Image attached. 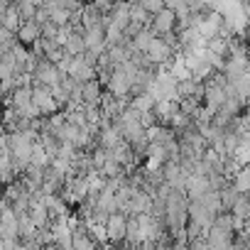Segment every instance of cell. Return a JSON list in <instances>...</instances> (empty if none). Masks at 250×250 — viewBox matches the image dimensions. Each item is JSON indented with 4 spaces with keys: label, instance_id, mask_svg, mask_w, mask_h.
Listing matches in <instances>:
<instances>
[{
    "label": "cell",
    "instance_id": "277c9868",
    "mask_svg": "<svg viewBox=\"0 0 250 250\" xmlns=\"http://www.w3.org/2000/svg\"><path fill=\"white\" fill-rule=\"evenodd\" d=\"M135 110H140V113H152L155 110V105H157V101H155V96H150V93H143V96H138V98H133V103H130Z\"/></svg>",
    "mask_w": 250,
    "mask_h": 250
},
{
    "label": "cell",
    "instance_id": "3957f363",
    "mask_svg": "<svg viewBox=\"0 0 250 250\" xmlns=\"http://www.w3.org/2000/svg\"><path fill=\"white\" fill-rule=\"evenodd\" d=\"M18 40H20V44H25L27 49H30V47H35V44L42 40V25H40V22H35V20L25 22V25L20 27V32H18Z\"/></svg>",
    "mask_w": 250,
    "mask_h": 250
},
{
    "label": "cell",
    "instance_id": "6da1fadb",
    "mask_svg": "<svg viewBox=\"0 0 250 250\" xmlns=\"http://www.w3.org/2000/svg\"><path fill=\"white\" fill-rule=\"evenodd\" d=\"M105 230H108V240L110 245H125V233H128V216L125 213H113L105 223Z\"/></svg>",
    "mask_w": 250,
    "mask_h": 250
},
{
    "label": "cell",
    "instance_id": "7a4b0ae2",
    "mask_svg": "<svg viewBox=\"0 0 250 250\" xmlns=\"http://www.w3.org/2000/svg\"><path fill=\"white\" fill-rule=\"evenodd\" d=\"M177 22H179L177 13H172V10H167V8H165L160 15L152 18V27L157 30L160 37H162V35H172V32H177Z\"/></svg>",
    "mask_w": 250,
    "mask_h": 250
}]
</instances>
